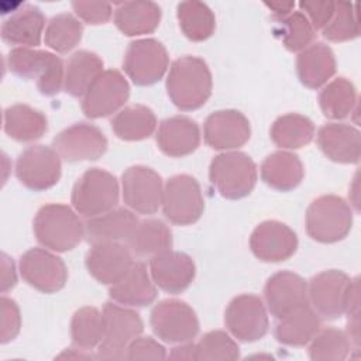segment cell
<instances>
[{
	"mask_svg": "<svg viewBox=\"0 0 361 361\" xmlns=\"http://www.w3.org/2000/svg\"><path fill=\"white\" fill-rule=\"evenodd\" d=\"M212 73L202 58L186 55L172 62L166 78V92L179 110L200 109L212 96Z\"/></svg>",
	"mask_w": 361,
	"mask_h": 361,
	"instance_id": "1",
	"label": "cell"
},
{
	"mask_svg": "<svg viewBox=\"0 0 361 361\" xmlns=\"http://www.w3.org/2000/svg\"><path fill=\"white\" fill-rule=\"evenodd\" d=\"M32 228L37 241L56 252L73 250L85 237V224L79 216L61 203L42 206L34 217Z\"/></svg>",
	"mask_w": 361,
	"mask_h": 361,
	"instance_id": "2",
	"label": "cell"
},
{
	"mask_svg": "<svg viewBox=\"0 0 361 361\" xmlns=\"http://www.w3.org/2000/svg\"><path fill=\"white\" fill-rule=\"evenodd\" d=\"M7 68L16 76L37 80V87L44 96H55L65 82L63 63L52 52L31 49L25 47L14 48L7 55Z\"/></svg>",
	"mask_w": 361,
	"mask_h": 361,
	"instance_id": "3",
	"label": "cell"
},
{
	"mask_svg": "<svg viewBox=\"0 0 361 361\" xmlns=\"http://www.w3.org/2000/svg\"><path fill=\"white\" fill-rule=\"evenodd\" d=\"M209 178L220 196L237 200L252 192L258 171L251 157L240 151H230L221 152L212 159Z\"/></svg>",
	"mask_w": 361,
	"mask_h": 361,
	"instance_id": "4",
	"label": "cell"
},
{
	"mask_svg": "<svg viewBox=\"0 0 361 361\" xmlns=\"http://www.w3.org/2000/svg\"><path fill=\"white\" fill-rule=\"evenodd\" d=\"M353 226V210L340 196L323 195L306 210V233L319 243L331 244L347 237Z\"/></svg>",
	"mask_w": 361,
	"mask_h": 361,
	"instance_id": "5",
	"label": "cell"
},
{
	"mask_svg": "<svg viewBox=\"0 0 361 361\" xmlns=\"http://www.w3.org/2000/svg\"><path fill=\"white\" fill-rule=\"evenodd\" d=\"M116 176L100 168L87 169L72 189V206L83 217H96L116 209L118 203Z\"/></svg>",
	"mask_w": 361,
	"mask_h": 361,
	"instance_id": "6",
	"label": "cell"
},
{
	"mask_svg": "<svg viewBox=\"0 0 361 361\" xmlns=\"http://www.w3.org/2000/svg\"><path fill=\"white\" fill-rule=\"evenodd\" d=\"M204 210V199L199 182L186 173L171 176L162 195L165 217L178 226L196 223Z\"/></svg>",
	"mask_w": 361,
	"mask_h": 361,
	"instance_id": "7",
	"label": "cell"
},
{
	"mask_svg": "<svg viewBox=\"0 0 361 361\" xmlns=\"http://www.w3.org/2000/svg\"><path fill=\"white\" fill-rule=\"evenodd\" d=\"M149 323L155 336L171 344L192 341L199 333L195 310L179 299H165L157 303L151 312Z\"/></svg>",
	"mask_w": 361,
	"mask_h": 361,
	"instance_id": "8",
	"label": "cell"
},
{
	"mask_svg": "<svg viewBox=\"0 0 361 361\" xmlns=\"http://www.w3.org/2000/svg\"><path fill=\"white\" fill-rule=\"evenodd\" d=\"M61 157L47 145H31L17 158L16 176L23 186L41 192L55 186L61 179Z\"/></svg>",
	"mask_w": 361,
	"mask_h": 361,
	"instance_id": "9",
	"label": "cell"
},
{
	"mask_svg": "<svg viewBox=\"0 0 361 361\" xmlns=\"http://www.w3.org/2000/svg\"><path fill=\"white\" fill-rule=\"evenodd\" d=\"M168 52L155 38L133 41L124 55L123 69L137 86H151L162 79L168 69Z\"/></svg>",
	"mask_w": 361,
	"mask_h": 361,
	"instance_id": "10",
	"label": "cell"
},
{
	"mask_svg": "<svg viewBox=\"0 0 361 361\" xmlns=\"http://www.w3.org/2000/svg\"><path fill=\"white\" fill-rule=\"evenodd\" d=\"M124 203L141 214H154L162 204V178L152 168L134 165L121 175Z\"/></svg>",
	"mask_w": 361,
	"mask_h": 361,
	"instance_id": "11",
	"label": "cell"
},
{
	"mask_svg": "<svg viewBox=\"0 0 361 361\" xmlns=\"http://www.w3.org/2000/svg\"><path fill=\"white\" fill-rule=\"evenodd\" d=\"M224 323L233 337L245 343L262 338L269 327L268 313L261 298L248 293L235 296L228 303Z\"/></svg>",
	"mask_w": 361,
	"mask_h": 361,
	"instance_id": "12",
	"label": "cell"
},
{
	"mask_svg": "<svg viewBox=\"0 0 361 361\" xmlns=\"http://www.w3.org/2000/svg\"><path fill=\"white\" fill-rule=\"evenodd\" d=\"M351 278L338 269L314 275L307 285V298L314 312L329 320L338 319L345 312Z\"/></svg>",
	"mask_w": 361,
	"mask_h": 361,
	"instance_id": "13",
	"label": "cell"
},
{
	"mask_svg": "<svg viewBox=\"0 0 361 361\" xmlns=\"http://www.w3.org/2000/svg\"><path fill=\"white\" fill-rule=\"evenodd\" d=\"M130 96L127 79L116 69L103 71L82 99V111L89 118H102L116 113Z\"/></svg>",
	"mask_w": 361,
	"mask_h": 361,
	"instance_id": "14",
	"label": "cell"
},
{
	"mask_svg": "<svg viewBox=\"0 0 361 361\" xmlns=\"http://www.w3.org/2000/svg\"><path fill=\"white\" fill-rule=\"evenodd\" d=\"M20 274L30 286L44 293L61 290L68 281L65 262L44 248H31L21 255Z\"/></svg>",
	"mask_w": 361,
	"mask_h": 361,
	"instance_id": "15",
	"label": "cell"
},
{
	"mask_svg": "<svg viewBox=\"0 0 361 361\" xmlns=\"http://www.w3.org/2000/svg\"><path fill=\"white\" fill-rule=\"evenodd\" d=\"M54 149L66 162L94 161L107 149V138L93 124L76 123L61 131L52 141Z\"/></svg>",
	"mask_w": 361,
	"mask_h": 361,
	"instance_id": "16",
	"label": "cell"
},
{
	"mask_svg": "<svg viewBox=\"0 0 361 361\" xmlns=\"http://www.w3.org/2000/svg\"><path fill=\"white\" fill-rule=\"evenodd\" d=\"M252 254L264 262H282L289 259L298 248L296 233L276 220L259 223L250 237Z\"/></svg>",
	"mask_w": 361,
	"mask_h": 361,
	"instance_id": "17",
	"label": "cell"
},
{
	"mask_svg": "<svg viewBox=\"0 0 361 361\" xmlns=\"http://www.w3.org/2000/svg\"><path fill=\"white\" fill-rule=\"evenodd\" d=\"M251 135L248 118L238 110L227 109L212 113L203 126L204 142L219 151L243 147Z\"/></svg>",
	"mask_w": 361,
	"mask_h": 361,
	"instance_id": "18",
	"label": "cell"
},
{
	"mask_svg": "<svg viewBox=\"0 0 361 361\" xmlns=\"http://www.w3.org/2000/svg\"><path fill=\"white\" fill-rule=\"evenodd\" d=\"M149 272L159 289L176 295L188 289L193 282L196 267L188 254L166 250L151 257Z\"/></svg>",
	"mask_w": 361,
	"mask_h": 361,
	"instance_id": "19",
	"label": "cell"
},
{
	"mask_svg": "<svg viewBox=\"0 0 361 361\" xmlns=\"http://www.w3.org/2000/svg\"><path fill=\"white\" fill-rule=\"evenodd\" d=\"M89 274L103 285L118 282L133 267V252L121 243H99L89 250L86 259Z\"/></svg>",
	"mask_w": 361,
	"mask_h": 361,
	"instance_id": "20",
	"label": "cell"
},
{
	"mask_svg": "<svg viewBox=\"0 0 361 361\" xmlns=\"http://www.w3.org/2000/svg\"><path fill=\"white\" fill-rule=\"evenodd\" d=\"M264 298L269 313L281 319L293 309L309 303L307 282L295 272L281 271L265 283Z\"/></svg>",
	"mask_w": 361,
	"mask_h": 361,
	"instance_id": "21",
	"label": "cell"
},
{
	"mask_svg": "<svg viewBox=\"0 0 361 361\" xmlns=\"http://www.w3.org/2000/svg\"><path fill=\"white\" fill-rule=\"evenodd\" d=\"M317 145L322 152L338 164H357L361 157L360 131L345 123H329L317 131Z\"/></svg>",
	"mask_w": 361,
	"mask_h": 361,
	"instance_id": "22",
	"label": "cell"
},
{
	"mask_svg": "<svg viewBox=\"0 0 361 361\" xmlns=\"http://www.w3.org/2000/svg\"><path fill=\"white\" fill-rule=\"evenodd\" d=\"M200 130L195 120L186 116H173L161 121L157 131V145L168 157L180 158L197 149Z\"/></svg>",
	"mask_w": 361,
	"mask_h": 361,
	"instance_id": "23",
	"label": "cell"
},
{
	"mask_svg": "<svg viewBox=\"0 0 361 361\" xmlns=\"http://www.w3.org/2000/svg\"><path fill=\"white\" fill-rule=\"evenodd\" d=\"M137 216L126 209L117 207L85 223V238L89 244L127 241L138 224Z\"/></svg>",
	"mask_w": 361,
	"mask_h": 361,
	"instance_id": "24",
	"label": "cell"
},
{
	"mask_svg": "<svg viewBox=\"0 0 361 361\" xmlns=\"http://www.w3.org/2000/svg\"><path fill=\"white\" fill-rule=\"evenodd\" d=\"M103 344L126 350L127 345L144 330L140 314L128 307L107 302L102 312Z\"/></svg>",
	"mask_w": 361,
	"mask_h": 361,
	"instance_id": "25",
	"label": "cell"
},
{
	"mask_svg": "<svg viewBox=\"0 0 361 361\" xmlns=\"http://www.w3.org/2000/svg\"><path fill=\"white\" fill-rule=\"evenodd\" d=\"M157 288L151 281L145 264L134 262L128 272L116 283L110 285V298L124 306L144 307L157 299Z\"/></svg>",
	"mask_w": 361,
	"mask_h": 361,
	"instance_id": "26",
	"label": "cell"
},
{
	"mask_svg": "<svg viewBox=\"0 0 361 361\" xmlns=\"http://www.w3.org/2000/svg\"><path fill=\"white\" fill-rule=\"evenodd\" d=\"M45 17L34 4H24L1 25V38L8 45L37 47L41 44Z\"/></svg>",
	"mask_w": 361,
	"mask_h": 361,
	"instance_id": "27",
	"label": "cell"
},
{
	"mask_svg": "<svg viewBox=\"0 0 361 361\" xmlns=\"http://www.w3.org/2000/svg\"><path fill=\"white\" fill-rule=\"evenodd\" d=\"M296 72L303 86L319 89L336 73V58L331 48L323 42L310 44L296 58Z\"/></svg>",
	"mask_w": 361,
	"mask_h": 361,
	"instance_id": "28",
	"label": "cell"
},
{
	"mask_svg": "<svg viewBox=\"0 0 361 361\" xmlns=\"http://www.w3.org/2000/svg\"><path fill=\"white\" fill-rule=\"evenodd\" d=\"M161 21V7L154 1H124L114 10V24L127 37L154 32Z\"/></svg>",
	"mask_w": 361,
	"mask_h": 361,
	"instance_id": "29",
	"label": "cell"
},
{
	"mask_svg": "<svg viewBox=\"0 0 361 361\" xmlns=\"http://www.w3.org/2000/svg\"><path fill=\"white\" fill-rule=\"evenodd\" d=\"M278 320L275 338L290 347H302L310 343L314 334L320 330L319 314L309 303L293 309Z\"/></svg>",
	"mask_w": 361,
	"mask_h": 361,
	"instance_id": "30",
	"label": "cell"
},
{
	"mask_svg": "<svg viewBox=\"0 0 361 361\" xmlns=\"http://www.w3.org/2000/svg\"><path fill=\"white\" fill-rule=\"evenodd\" d=\"M261 179L272 189L289 192L303 179V164L296 154L288 151H275L261 164Z\"/></svg>",
	"mask_w": 361,
	"mask_h": 361,
	"instance_id": "31",
	"label": "cell"
},
{
	"mask_svg": "<svg viewBox=\"0 0 361 361\" xmlns=\"http://www.w3.org/2000/svg\"><path fill=\"white\" fill-rule=\"evenodd\" d=\"M6 134L20 142H31L41 138L48 130L45 114L27 104H13L3 116Z\"/></svg>",
	"mask_w": 361,
	"mask_h": 361,
	"instance_id": "32",
	"label": "cell"
},
{
	"mask_svg": "<svg viewBox=\"0 0 361 361\" xmlns=\"http://www.w3.org/2000/svg\"><path fill=\"white\" fill-rule=\"evenodd\" d=\"M102 72L103 61L97 54L86 49L76 51L66 62L63 89L73 97H82Z\"/></svg>",
	"mask_w": 361,
	"mask_h": 361,
	"instance_id": "33",
	"label": "cell"
},
{
	"mask_svg": "<svg viewBox=\"0 0 361 361\" xmlns=\"http://www.w3.org/2000/svg\"><path fill=\"white\" fill-rule=\"evenodd\" d=\"M128 248L140 258L154 257L159 252L171 250L172 231L159 219H148L140 221L133 234L127 240Z\"/></svg>",
	"mask_w": 361,
	"mask_h": 361,
	"instance_id": "34",
	"label": "cell"
},
{
	"mask_svg": "<svg viewBox=\"0 0 361 361\" xmlns=\"http://www.w3.org/2000/svg\"><path fill=\"white\" fill-rule=\"evenodd\" d=\"M111 128L120 140L141 141L154 134L157 117L149 107L133 104L124 107L113 117Z\"/></svg>",
	"mask_w": 361,
	"mask_h": 361,
	"instance_id": "35",
	"label": "cell"
},
{
	"mask_svg": "<svg viewBox=\"0 0 361 361\" xmlns=\"http://www.w3.org/2000/svg\"><path fill=\"white\" fill-rule=\"evenodd\" d=\"M271 140L276 147L285 149H298L312 142L314 137L313 121L298 113L279 116L269 131Z\"/></svg>",
	"mask_w": 361,
	"mask_h": 361,
	"instance_id": "36",
	"label": "cell"
},
{
	"mask_svg": "<svg viewBox=\"0 0 361 361\" xmlns=\"http://www.w3.org/2000/svg\"><path fill=\"white\" fill-rule=\"evenodd\" d=\"M179 27L186 38L195 42L210 38L216 28V17L202 1H182L176 7Z\"/></svg>",
	"mask_w": 361,
	"mask_h": 361,
	"instance_id": "37",
	"label": "cell"
},
{
	"mask_svg": "<svg viewBox=\"0 0 361 361\" xmlns=\"http://www.w3.org/2000/svg\"><path fill=\"white\" fill-rule=\"evenodd\" d=\"M357 103V89L347 78H337L327 83L319 93L322 113L331 120L348 117Z\"/></svg>",
	"mask_w": 361,
	"mask_h": 361,
	"instance_id": "38",
	"label": "cell"
},
{
	"mask_svg": "<svg viewBox=\"0 0 361 361\" xmlns=\"http://www.w3.org/2000/svg\"><path fill=\"white\" fill-rule=\"evenodd\" d=\"M83 25L71 13H61L52 17L45 28L44 41L51 49L66 54L82 39Z\"/></svg>",
	"mask_w": 361,
	"mask_h": 361,
	"instance_id": "39",
	"label": "cell"
},
{
	"mask_svg": "<svg viewBox=\"0 0 361 361\" xmlns=\"http://www.w3.org/2000/svg\"><path fill=\"white\" fill-rule=\"evenodd\" d=\"M71 337L75 347L85 351L94 348L103 340V317L93 306L75 312L71 320Z\"/></svg>",
	"mask_w": 361,
	"mask_h": 361,
	"instance_id": "40",
	"label": "cell"
},
{
	"mask_svg": "<svg viewBox=\"0 0 361 361\" xmlns=\"http://www.w3.org/2000/svg\"><path fill=\"white\" fill-rule=\"evenodd\" d=\"M351 343L347 334L336 327L319 330L310 340L309 357L313 361H343L348 357Z\"/></svg>",
	"mask_w": 361,
	"mask_h": 361,
	"instance_id": "41",
	"label": "cell"
},
{
	"mask_svg": "<svg viewBox=\"0 0 361 361\" xmlns=\"http://www.w3.org/2000/svg\"><path fill=\"white\" fill-rule=\"evenodd\" d=\"M275 32L290 52L303 51L314 39V30L302 11H292L288 17L279 20Z\"/></svg>",
	"mask_w": 361,
	"mask_h": 361,
	"instance_id": "42",
	"label": "cell"
},
{
	"mask_svg": "<svg viewBox=\"0 0 361 361\" xmlns=\"http://www.w3.org/2000/svg\"><path fill=\"white\" fill-rule=\"evenodd\" d=\"M322 34L331 42H344L357 38L360 34L357 6L345 1L334 3L333 17L322 30Z\"/></svg>",
	"mask_w": 361,
	"mask_h": 361,
	"instance_id": "43",
	"label": "cell"
},
{
	"mask_svg": "<svg viewBox=\"0 0 361 361\" xmlns=\"http://www.w3.org/2000/svg\"><path fill=\"white\" fill-rule=\"evenodd\" d=\"M240 358L238 344L223 330H213L196 344V360H237Z\"/></svg>",
	"mask_w": 361,
	"mask_h": 361,
	"instance_id": "44",
	"label": "cell"
},
{
	"mask_svg": "<svg viewBox=\"0 0 361 361\" xmlns=\"http://www.w3.org/2000/svg\"><path fill=\"white\" fill-rule=\"evenodd\" d=\"M0 307H1V333H0V341L3 344L14 340L21 327V316L20 309L17 303L6 296H1L0 299Z\"/></svg>",
	"mask_w": 361,
	"mask_h": 361,
	"instance_id": "45",
	"label": "cell"
},
{
	"mask_svg": "<svg viewBox=\"0 0 361 361\" xmlns=\"http://www.w3.org/2000/svg\"><path fill=\"white\" fill-rule=\"evenodd\" d=\"M72 8L79 18L92 25L107 23L113 14L111 4L103 1H72Z\"/></svg>",
	"mask_w": 361,
	"mask_h": 361,
	"instance_id": "46",
	"label": "cell"
},
{
	"mask_svg": "<svg viewBox=\"0 0 361 361\" xmlns=\"http://www.w3.org/2000/svg\"><path fill=\"white\" fill-rule=\"evenodd\" d=\"M128 360H165L166 351L162 344H159L152 337H135L127 345Z\"/></svg>",
	"mask_w": 361,
	"mask_h": 361,
	"instance_id": "47",
	"label": "cell"
},
{
	"mask_svg": "<svg viewBox=\"0 0 361 361\" xmlns=\"http://www.w3.org/2000/svg\"><path fill=\"white\" fill-rule=\"evenodd\" d=\"M299 7L314 31L323 30L334 13L333 1H300Z\"/></svg>",
	"mask_w": 361,
	"mask_h": 361,
	"instance_id": "48",
	"label": "cell"
},
{
	"mask_svg": "<svg viewBox=\"0 0 361 361\" xmlns=\"http://www.w3.org/2000/svg\"><path fill=\"white\" fill-rule=\"evenodd\" d=\"M1 292L6 293L17 283L14 262L6 254L1 255Z\"/></svg>",
	"mask_w": 361,
	"mask_h": 361,
	"instance_id": "49",
	"label": "cell"
},
{
	"mask_svg": "<svg viewBox=\"0 0 361 361\" xmlns=\"http://www.w3.org/2000/svg\"><path fill=\"white\" fill-rule=\"evenodd\" d=\"M264 4L272 11V17L276 21L288 17L295 7L293 1H265Z\"/></svg>",
	"mask_w": 361,
	"mask_h": 361,
	"instance_id": "50",
	"label": "cell"
},
{
	"mask_svg": "<svg viewBox=\"0 0 361 361\" xmlns=\"http://www.w3.org/2000/svg\"><path fill=\"white\" fill-rule=\"evenodd\" d=\"M169 358L173 360H196V344L188 341V343H180L179 347L172 348Z\"/></svg>",
	"mask_w": 361,
	"mask_h": 361,
	"instance_id": "51",
	"label": "cell"
},
{
	"mask_svg": "<svg viewBox=\"0 0 361 361\" xmlns=\"http://www.w3.org/2000/svg\"><path fill=\"white\" fill-rule=\"evenodd\" d=\"M96 358H99V360H124V358H127V348L126 350L114 348V347L100 343V345L97 348Z\"/></svg>",
	"mask_w": 361,
	"mask_h": 361,
	"instance_id": "52",
	"label": "cell"
},
{
	"mask_svg": "<svg viewBox=\"0 0 361 361\" xmlns=\"http://www.w3.org/2000/svg\"><path fill=\"white\" fill-rule=\"evenodd\" d=\"M73 350L72 348H66L62 354H59L58 355V358H92V355L90 354H83L82 351H85V350H82V348H78L76 347V353H72Z\"/></svg>",
	"mask_w": 361,
	"mask_h": 361,
	"instance_id": "53",
	"label": "cell"
}]
</instances>
